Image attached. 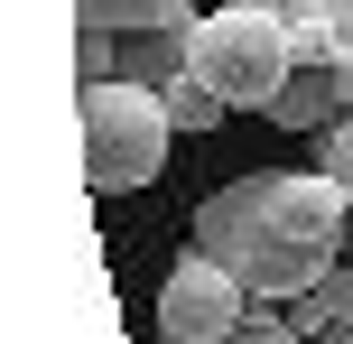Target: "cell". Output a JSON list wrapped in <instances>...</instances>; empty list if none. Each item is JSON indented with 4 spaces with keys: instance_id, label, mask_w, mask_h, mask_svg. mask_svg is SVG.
<instances>
[{
    "instance_id": "cell-1",
    "label": "cell",
    "mask_w": 353,
    "mask_h": 344,
    "mask_svg": "<svg viewBox=\"0 0 353 344\" xmlns=\"http://www.w3.org/2000/svg\"><path fill=\"white\" fill-rule=\"evenodd\" d=\"M353 242V196L335 177H288L261 168L242 186H214L195 205V252H214L251 298H298L335 270V252Z\"/></svg>"
},
{
    "instance_id": "cell-2",
    "label": "cell",
    "mask_w": 353,
    "mask_h": 344,
    "mask_svg": "<svg viewBox=\"0 0 353 344\" xmlns=\"http://www.w3.org/2000/svg\"><path fill=\"white\" fill-rule=\"evenodd\" d=\"M168 140H176V121H168V93H149V84H84V177H93V196H130V186H149L168 168Z\"/></svg>"
},
{
    "instance_id": "cell-3",
    "label": "cell",
    "mask_w": 353,
    "mask_h": 344,
    "mask_svg": "<svg viewBox=\"0 0 353 344\" xmlns=\"http://www.w3.org/2000/svg\"><path fill=\"white\" fill-rule=\"evenodd\" d=\"M195 84H214L232 112H270L279 103V84L298 74V47H288V28L270 10H251V0H232V10L195 19V56H186Z\"/></svg>"
},
{
    "instance_id": "cell-4",
    "label": "cell",
    "mask_w": 353,
    "mask_h": 344,
    "mask_svg": "<svg viewBox=\"0 0 353 344\" xmlns=\"http://www.w3.org/2000/svg\"><path fill=\"white\" fill-rule=\"evenodd\" d=\"M242 316H251V289H242L214 252H186V261L168 270V289H159V335H168V344H223Z\"/></svg>"
},
{
    "instance_id": "cell-5",
    "label": "cell",
    "mask_w": 353,
    "mask_h": 344,
    "mask_svg": "<svg viewBox=\"0 0 353 344\" xmlns=\"http://www.w3.org/2000/svg\"><path fill=\"white\" fill-rule=\"evenodd\" d=\"M251 10H270V19L288 28L298 65H316V56H353V0H251Z\"/></svg>"
},
{
    "instance_id": "cell-6",
    "label": "cell",
    "mask_w": 353,
    "mask_h": 344,
    "mask_svg": "<svg viewBox=\"0 0 353 344\" xmlns=\"http://www.w3.org/2000/svg\"><path fill=\"white\" fill-rule=\"evenodd\" d=\"M186 56H195V19H168V28H130V37H121V84L168 93L176 74H186Z\"/></svg>"
},
{
    "instance_id": "cell-7",
    "label": "cell",
    "mask_w": 353,
    "mask_h": 344,
    "mask_svg": "<svg viewBox=\"0 0 353 344\" xmlns=\"http://www.w3.org/2000/svg\"><path fill=\"white\" fill-rule=\"evenodd\" d=\"M270 121H288V130H335V121H344V74H335V56H316V65L288 74L279 103H270Z\"/></svg>"
},
{
    "instance_id": "cell-8",
    "label": "cell",
    "mask_w": 353,
    "mask_h": 344,
    "mask_svg": "<svg viewBox=\"0 0 353 344\" xmlns=\"http://www.w3.org/2000/svg\"><path fill=\"white\" fill-rule=\"evenodd\" d=\"M279 316H288V335H307V344H316L325 326H335V316H353V261H335V270H325L316 289H298Z\"/></svg>"
},
{
    "instance_id": "cell-9",
    "label": "cell",
    "mask_w": 353,
    "mask_h": 344,
    "mask_svg": "<svg viewBox=\"0 0 353 344\" xmlns=\"http://www.w3.org/2000/svg\"><path fill=\"white\" fill-rule=\"evenodd\" d=\"M168 19H195L186 0H74V28H168Z\"/></svg>"
},
{
    "instance_id": "cell-10",
    "label": "cell",
    "mask_w": 353,
    "mask_h": 344,
    "mask_svg": "<svg viewBox=\"0 0 353 344\" xmlns=\"http://www.w3.org/2000/svg\"><path fill=\"white\" fill-rule=\"evenodd\" d=\"M223 93H214V84H195V74H176V84H168V121L176 130H214V121H223Z\"/></svg>"
},
{
    "instance_id": "cell-11",
    "label": "cell",
    "mask_w": 353,
    "mask_h": 344,
    "mask_svg": "<svg viewBox=\"0 0 353 344\" xmlns=\"http://www.w3.org/2000/svg\"><path fill=\"white\" fill-rule=\"evenodd\" d=\"M74 65H84V84H112L121 74V28H84L74 37Z\"/></svg>"
},
{
    "instance_id": "cell-12",
    "label": "cell",
    "mask_w": 353,
    "mask_h": 344,
    "mask_svg": "<svg viewBox=\"0 0 353 344\" xmlns=\"http://www.w3.org/2000/svg\"><path fill=\"white\" fill-rule=\"evenodd\" d=\"M159 344H168V335H159ZM223 344H307V335H288V316L270 307V298H251V316H242V326H232Z\"/></svg>"
},
{
    "instance_id": "cell-13",
    "label": "cell",
    "mask_w": 353,
    "mask_h": 344,
    "mask_svg": "<svg viewBox=\"0 0 353 344\" xmlns=\"http://www.w3.org/2000/svg\"><path fill=\"white\" fill-rule=\"evenodd\" d=\"M325 177L353 196V121H335V130H325Z\"/></svg>"
},
{
    "instance_id": "cell-14",
    "label": "cell",
    "mask_w": 353,
    "mask_h": 344,
    "mask_svg": "<svg viewBox=\"0 0 353 344\" xmlns=\"http://www.w3.org/2000/svg\"><path fill=\"white\" fill-rule=\"evenodd\" d=\"M316 344H353V316H335V326H325V335H316Z\"/></svg>"
},
{
    "instance_id": "cell-15",
    "label": "cell",
    "mask_w": 353,
    "mask_h": 344,
    "mask_svg": "<svg viewBox=\"0 0 353 344\" xmlns=\"http://www.w3.org/2000/svg\"><path fill=\"white\" fill-rule=\"evenodd\" d=\"M344 252H353V242H344Z\"/></svg>"
}]
</instances>
